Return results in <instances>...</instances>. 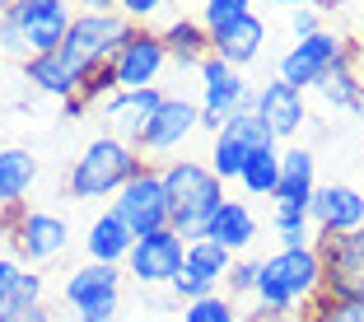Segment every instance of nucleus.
<instances>
[{"instance_id": "nucleus-1", "label": "nucleus", "mask_w": 364, "mask_h": 322, "mask_svg": "<svg viewBox=\"0 0 364 322\" xmlns=\"http://www.w3.org/2000/svg\"><path fill=\"white\" fill-rule=\"evenodd\" d=\"M164 192H168V229L192 243V238H205V225L215 220V210L229 201L225 183L210 173V163L201 159H173L164 168Z\"/></svg>"}, {"instance_id": "nucleus-2", "label": "nucleus", "mask_w": 364, "mask_h": 322, "mask_svg": "<svg viewBox=\"0 0 364 322\" xmlns=\"http://www.w3.org/2000/svg\"><path fill=\"white\" fill-rule=\"evenodd\" d=\"M318 290H322L318 252L313 247H280V252L262 257L252 299H257L262 313H299Z\"/></svg>"}, {"instance_id": "nucleus-3", "label": "nucleus", "mask_w": 364, "mask_h": 322, "mask_svg": "<svg viewBox=\"0 0 364 322\" xmlns=\"http://www.w3.org/2000/svg\"><path fill=\"white\" fill-rule=\"evenodd\" d=\"M145 163H150V159H145L136 145H122V140H112V136H94L85 150H80V159L70 163L65 187H70V196H75V201L117 196L122 187H127L140 168H145Z\"/></svg>"}, {"instance_id": "nucleus-4", "label": "nucleus", "mask_w": 364, "mask_h": 322, "mask_svg": "<svg viewBox=\"0 0 364 322\" xmlns=\"http://www.w3.org/2000/svg\"><path fill=\"white\" fill-rule=\"evenodd\" d=\"M136 28H140V23H131L127 14H117V10H112V14H89L85 10V14H75V19H70L65 43L56 47V52L75 65L80 75H89L94 65H107V61H112V56L127 47V38Z\"/></svg>"}, {"instance_id": "nucleus-5", "label": "nucleus", "mask_w": 364, "mask_h": 322, "mask_svg": "<svg viewBox=\"0 0 364 322\" xmlns=\"http://www.w3.org/2000/svg\"><path fill=\"white\" fill-rule=\"evenodd\" d=\"M196 75H201V127L205 131H220L234 112H247V107L257 103V89L243 80V70H234L229 61H220V56H205L201 65H196Z\"/></svg>"}, {"instance_id": "nucleus-6", "label": "nucleus", "mask_w": 364, "mask_h": 322, "mask_svg": "<svg viewBox=\"0 0 364 322\" xmlns=\"http://www.w3.org/2000/svg\"><path fill=\"white\" fill-rule=\"evenodd\" d=\"M313 252L322 262V290L332 299L364 304V225L355 234H318Z\"/></svg>"}, {"instance_id": "nucleus-7", "label": "nucleus", "mask_w": 364, "mask_h": 322, "mask_svg": "<svg viewBox=\"0 0 364 322\" xmlns=\"http://www.w3.org/2000/svg\"><path fill=\"white\" fill-rule=\"evenodd\" d=\"M112 215L131 229V238H145V234H159L168 229V192H164V168L145 163V168L112 196Z\"/></svg>"}, {"instance_id": "nucleus-8", "label": "nucleus", "mask_w": 364, "mask_h": 322, "mask_svg": "<svg viewBox=\"0 0 364 322\" xmlns=\"http://www.w3.org/2000/svg\"><path fill=\"white\" fill-rule=\"evenodd\" d=\"M10 243H14V257L23 267H43V262L61 257L65 243H70V225L52 210H28V205H14L10 210Z\"/></svg>"}, {"instance_id": "nucleus-9", "label": "nucleus", "mask_w": 364, "mask_h": 322, "mask_svg": "<svg viewBox=\"0 0 364 322\" xmlns=\"http://www.w3.org/2000/svg\"><path fill=\"white\" fill-rule=\"evenodd\" d=\"M346 43H350V38H341L336 28H318L313 38H299V43H289L285 52H280V61H276V80L294 85L299 94H309V89L318 85V80L327 75L336 61H341Z\"/></svg>"}, {"instance_id": "nucleus-10", "label": "nucleus", "mask_w": 364, "mask_h": 322, "mask_svg": "<svg viewBox=\"0 0 364 322\" xmlns=\"http://www.w3.org/2000/svg\"><path fill=\"white\" fill-rule=\"evenodd\" d=\"M262 145H276V140H271V131L257 122V112H252V107H247V112H234L210 140V173L220 183H238L247 154L262 150Z\"/></svg>"}, {"instance_id": "nucleus-11", "label": "nucleus", "mask_w": 364, "mask_h": 322, "mask_svg": "<svg viewBox=\"0 0 364 322\" xmlns=\"http://www.w3.org/2000/svg\"><path fill=\"white\" fill-rule=\"evenodd\" d=\"M182 257H187V243H182L173 229H159V234H145L131 243V257H127V276L145 290L164 285L168 290L173 280L182 276Z\"/></svg>"}, {"instance_id": "nucleus-12", "label": "nucleus", "mask_w": 364, "mask_h": 322, "mask_svg": "<svg viewBox=\"0 0 364 322\" xmlns=\"http://www.w3.org/2000/svg\"><path fill=\"white\" fill-rule=\"evenodd\" d=\"M196 131H201V107L182 94H164V103L154 107V117H150V127H145L136 150L140 154H178Z\"/></svg>"}, {"instance_id": "nucleus-13", "label": "nucleus", "mask_w": 364, "mask_h": 322, "mask_svg": "<svg viewBox=\"0 0 364 322\" xmlns=\"http://www.w3.org/2000/svg\"><path fill=\"white\" fill-rule=\"evenodd\" d=\"M164 65H168V52H164V38L159 28H136L127 38L117 56H112V75H117V89H154L164 75Z\"/></svg>"}, {"instance_id": "nucleus-14", "label": "nucleus", "mask_w": 364, "mask_h": 322, "mask_svg": "<svg viewBox=\"0 0 364 322\" xmlns=\"http://www.w3.org/2000/svg\"><path fill=\"white\" fill-rule=\"evenodd\" d=\"M252 112H257V122L271 131V140H276V145H294V136L309 127V98H304L294 85H285V80L262 85Z\"/></svg>"}, {"instance_id": "nucleus-15", "label": "nucleus", "mask_w": 364, "mask_h": 322, "mask_svg": "<svg viewBox=\"0 0 364 322\" xmlns=\"http://www.w3.org/2000/svg\"><path fill=\"white\" fill-rule=\"evenodd\" d=\"M70 19H75V14L65 10V0H14V10H10V23L23 33L28 56L56 52V47L65 43Z\"/></svg>"}, {"instance_id": "nucleus-16", "label": "nucleus", "mask_w": 364, "mask_h": 322, "mask_svg": "<svg viewBox=\"0 0 364 322\" xmlns=\"http://www.w3.org/2000/svg\"><path fill=\"white\" fill-rule=\"evenodd\" d=\"M164 103V89H117V94L103 103V136L122 140V145H140V136H145V127H150L154 107Z\"/></svg>"}, {"instance_id": "nucleus-17", "label": "nucleus", "mask_w": 364, "mask_h": 322, "mask_svg": "<svg viewBox=\"0 0 364 322\" xmlns=\"http://www.w3.org/2000/svg\"><path fill=\"white\" fill-rule=\"evenodd\" d=\"M313 234H355L364 225V196L346 183H318L309 201Z\"/></svg>"}, {"instance_id": "nucleus-18", "label": "nucleus", "mask_w": 364, "mask_h": 322, "mask_svg": "<svg viewBox=\"0 0 364 322\" xmlns=\"http://www.w3.org/2000/svg\"><path fill=\"white\" fill-rule=\"evenodd\" d=\"M309 94H318L322 103L336 107V112H360V107H364V47L346 43L341 61H336L332 70L309 89Z\"/></svg>"}, {"instance_id": "nucleus-19", "label": "nucleus", "mask_w": 364, "mask_h": 322, "mask_svg": "<svg viewBox=\"0 0 364 322\" xmlns=\"http://www.w3.org/2000/svg\"><path fill=\"white\" fill-rule=\"evenodd\" d=\"M262 47H267V19L262 14H238L234 23H220V28H210V52L220 56V61H229L234 70H243V65H252L262 56Z\"/></svg>"}, {"instance_id": "nucleus-20", "label": "nucleus", "mask_w": 364, "mask_h": 322, "mask_svg": "<svg viewBox=\"0 0 364 322\" xmlns=\"http://www.w3.org/2000/svg\"><path fill=\"white\" fill-rule=\"evenodd\" d=\"M122 267H103V262H85L65 276V308H98V304H117L122 299Z\"/></svg>"}, {"instance_id": "nucleus-21", "label": "nucleus", "mask_w": 364, "mask_h": 322, "mask_svg": "<svg viewBox=\"0 0 364 322\" xmlns=\"http://www.w3.org/2000/svg\"><path fill=\"white\" fill-rule=\"evenodd\" d=\"M313 192H318V163H313V150L304 145H285L280 150V183H276V205H289V210H309Z\"/></svg>"}, {"instance_id": "nucleus-22", "label": "nucleus", "mask_w": 364, "mask_h": 322, "mask_svg": "<svg viewBox=\"0 0 364 322\" xmlns=\"http://www.w3.org/2000/svg\"><path fill=\"white\" fill-rule=\"evenodd\" d=\"M205 238L220 243L225 252H234V257H238V252H247V247L257 243V215H252V205L229 196V201L215 210V220L205 225Z\"/></svg>"}, {"instance_id": "nucleus-23", "label": "nucleus", "mask_w": 364, "mask_h": 322, "mask_svg": "<svg viewBox=\"0 0 364 322\" xmlns=\"http://www.w3.org/2000/svg\"><path fill=\"white\" fill-rule=\"evenodd\" d=\"M164 38V52H168V61H178L182 70H196V65L210 56V28H205L201 19H187V14H178V19H168L159 28Z\"/></svg>"}, {"instance_id": "nucleus-24", "label": "nucleus", "mask_w": 364, "mask_h": 322, "mask_svg": "<svg viewBox=\"0 0 364 322\" xmlns=\"http://www.w3.org/2000/svg\"><path fill=\"white\" fill-rule=\"evenodd\" d=\"M23 75H28V85L38 89V94H52V98H61V103H65V98H75L80 85H85V75H80L61 52L28 56V61H23Z\"/></svg>"}, {"instance_id": "nucleus-25", "label": "nucleus", "mask_w": 364, "mask_h": 322, "mask_svg": "<svg viewBox=\"0 0 364 322\" xmlns=\"http://www.w3.org/2000/svg\"><path fill=\"white\" fill-rule=\"evenodd\" d=\"M131 229L122 225L112 210H103V215H94V225H89V234H85V252H89V262H103V267H127V257H131Z\"/></svg>"}, {"instance_id": "nucleus-26", "label": "nucleus", "mask_w": 364, "mask_h": 322, "mask_svg": "<svg viewBox=\"0 0 364 322\" xmlns=\"http://www.w3.org/2000/svg\"><path fill=\"white\" fill-rule=\"evenodd\" d=\"M33 178H38V159H33V150H0V210L23 205Z\"/></svg>"}, {"instance_id": "nucleus-27", "label": "nucleus", "mask_w": 364, "mask_h": 322, "mask_svg": "<svg viewBox=\"0 0 364 322\" xmlns=\"http://www.w3.org/2000/svg\"><path fill=\"white\" fill-rule=\"evenodd\" d=\"M229 267H234V252H225L220 243H210V238H192V243H187L182 271H187V276H196L201 285L220 290V285H225V276H229Z\"/></svg>"}, {"instance_id": "nucleus-28", "label": "nucleus", "mask_w": 364, "mask_h": 322, "mask_svg": "<svg viewBox=\"0 0 364 322\" xmlns=\"http://www.w3.org/2000/svg\"><path fill=\"white\" fill-rule=\"evenodd\" d=\"M276 183H280V145H262V150L247 154L243 173H238V187L247 196H276Z\"/></svg>"}, {"instance_id": "nucleus-29", "label": "nucleus", "mask_w": 364, "mask_h": 322, "mask_svg": "<svg viewBox=\"0 0 364 322\" xmlns=\"http://www.w3.org/2000/svg\"><path fill=\"white\" fill-rule=\"evenodd\" d=\"M299 322H364V304L355 299H332L327 290H318L299 308Z\"/></svg>"}, {"instance_id": "nucleus-30", "label": "nucleus", "mask_w": 364, "mask_h": 322, "mask_svg": "<svg viewBox=\"0 0 364 322\" xmlns=\"http://www.w3.org/2000/svg\"><path fill=\"white\" fill-rule=\"evenodd\" d=\"M271 229H276L280 247H313V225H309V210H289V205H276L271 210Z\"/></svg>"}, {"instance_id": "nucleus-31", "label": "nucleus", "mask_w": 364, "mask_h": 322, "mask_svg": "<svg viewBox=\"0 0 364 322\" xmlns=\"http://www.w3.org/2000/svg\"><path fill=\"white\" fill-rule=\"evenodd\" d=\"M182 322H243V318H238V304L229 294L215 290L196 304H182Z\"/></svg>"}, {"instance_id": "nucleus-32", "label": "nucleus", "mask_w": 364, "mask_h": 322, "mask_svg": "<svg viewBox=\"0 0 364 322\" xmlns=\"http://www.w3.org/2000/svg\"><path fill=\"white\" fill-rule=\"evenodd\" d=\"M257 271H262L257 257H234V267H229V276H225L229 299H252V290H257Z\"/></svg>"}, {"instance_id": "nucleus-33", "label": "nucleus", "mask_w": 364, "mask_h": 322, "mask_svg": "<svg viewBox=\"0 0 364 322\" xmlns=\"http://www.w3.org/2000/svg\"><path fill=\"white\" fill-rule=\"evenodd\" d=\"M247 10H252V0H205L201 23L205 28H220V23H234L238 14H247Z\"/></svg>"}, {"instance_id": "nucleus-34", "label": "nucleus", "mask_w": 364, "mask_h": 322, "mask_svg": "<svg viewBox=\"0 0 364 322\" xmlns=\"http://www.w3.org/2000/svg\"><path fill=\"white\" fill-rule=\"evenodd\" d=\"M0 322H52V308L43 299L38 304H5L0 308Z\"/></svg>"}, {"instance_id": "nucleus-35", "label": "nucleus", "mask_w": 364, "mask_h": 322, "mask_svg": "<svg viewBox=\"0 0 364 322\" xmlns=\"http://www.w3.org/2000/svg\"><path fill=\"white\" fill-rule=\"evenodd\" d=\"M19 276H23V262L10 257V252H0V308L14 299V285H19Z\"/></svg>"}, {"instance_id": "nucleus-36", "label": "nucleus", "mask_w": 364, "mask_h": 322, "mask_svg": "<svg viewBox=\"0 0 364 322\" xmlns=\"http://www.w3.org/2000/svg\"><path fill=\"white\" fill-rule=\"evenodd\" d=\"M159 10H164V0H117V14H127V19L140 23V28H145Z\"/></svg>"}, {"instance_id": "nucleus-37", "label": "nucleus", "mask_w": 364, "mask_h": 322, "mask_svg": "<svg viewBox=\"0 0 364 322\" xmlns=\"http://www.w3.org/2000/svg\"><path fill=\"white\" fill-rule=\"evenodd\" d=\"M168 290H173V299H178V304H196V299H205V294H215L210 285H201V280H196V276H187V271H182V276L173 280Z\"/></svg>"}, {"instance_id": "nucleus-38", "label": "nucleus", "mask_w": 364, "mask_h": 322, "mask_svg": "<svg viewBox=\"0 0 364 322\" xmlns=\"http://www.w3.org/2000/svg\"><path fill=\"white\" fill-rule=\"evenodd\" d=\"M318 28H327L318 10H289V38H294V43H299V38H313Z\"/></svg>"}, {"instance_id": "nucleus-39", "label": "nucleus", "mask_w": 364, "mask_h": 322, "mask_svg": "<svg viewBox=\"0 0 364 322\" xmlns=\"http://www.w3.org/2000/svg\"><path fill=\"white\" fill-rule=\"evenodd\" d=\"M0 52L19 56V61H28V43H23V33L10 23V14H0Z\"/></svg>"}, {"instance_id": "nucleus-40", "label": "nucleus", "mask_w": 364, "mask_h": 322, "mask_svg": "<svg viewBox=\"0 0 364 322\" xmlns=\"http://www.w3.org/2000/svg\"><path fill=\"white\" fill-rule=\"evenodd\" d=\"M80 322H117V304H98V308H85L75 313Z\"/></svg>"}, {"instance_id": "nucleus-41", "label": "nucleus", "mask_w": 364, "mask_h": 322, "mask_svg": "<svg viewBox=\"0 0 364 322\" xmlns=\"http://www.w3.org/2000/svg\"><path fill=\"white\" fill-rule=\"evenodd\" d=\"M243 322H299V313H262V308H252Z\"/></svg>"}, {"instance_id": "nucleus-42", "label": "nucleus", "mask_w": 364, "mask_h": 322, "mask_svg": "<svg viewBox=\"0 0 364 322\" xmlns=\"http://www.w3.org/2000/svg\"><path fill=\"white\" fill-rule=\"evenodd\" d=\"M75 5H85L89 14H112L117 10V0H75Z\"/></svg>"}, {"instance_id": "nucleus-43", "label": "nucleus", "mask_w": 364, "mask_h": 322, "mask_svg": "<svg viewBox=\"0 0 364 322\" xmlns=\"http://www.w3.org/2000/svg\"><path fill=\"white\" fill-rule=\"evenodd\" d=\"M341 5H346V0H313V10H318V14H332V10H341Z\"/></svg>"}, {"instance_id": "nucleus-44", "label": "nucleus", "mask_w": 364, "mask_h": 322, "mask_svg": "<svg viewBox=\"0 0 364 322\" xmlns=\"http://www.w3.org/2000/svg\"><path fill=\"white\" fill-rule=\"evenodd\" d=\"M276 5H285V10H313V0H276Z\"/></svg>"}, {"instance_id": "nucleus-45", "label": "nucleus", "mask_w": 364, "mask_h": 322, "mask_svg": "<svg viewBox=\"0 0 364 322\" xmlns=\"http://www.w3.org/2000/svg\"><path fill=\"white\" fill-rule=\"evenodd\" d=\"M14 10V0H0V14H10Z\"/></svg>"}, {"instance_id": "nucleus-46", "label": "nucleus", "mask_w": 364, "mask_h": 322, "mask_svg": "<svg viewBox=\"0 0 364 322\" xmlns=\"http://www.w3.org/2000/svg\"><path fill=\"white\" fill-rule=\"evenodd\" d=\"M360 33H364V5H360Z\"/></svg>"}, {"instance_id": "nucleus-47", "label": "nucleus", "mask_w": 364, "mask_h": 322, "mask_svg": "<svg viewBox=\"0 0 364 322\" xmlns=\"http://www.w3.org/2000/svg\"><path fill=\"white\" fill-rule=\"evenodd\" d=\"M360 117H364V107H360Z\"/></svg>"}]
</instances>
